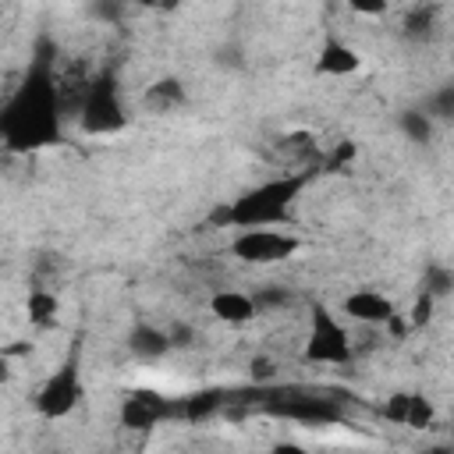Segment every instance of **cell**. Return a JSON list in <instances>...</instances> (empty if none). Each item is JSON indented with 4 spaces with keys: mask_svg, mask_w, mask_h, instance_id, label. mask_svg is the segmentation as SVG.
<instances>
[{
    "mask_svg": "<svg viewBox=\"0 0 454 454\" xmlns=\"http://www.w3.org/2000/svg\"><path fill=\"white\" fill-rule=\"evenodd\" d=\"M117 419L124 429H135V433H149L170 419H181V397H167L153 387H138L131 394H124L121 408H117Z\"/></svg>",
    "mask_w": 454,
    "mask_h": 454,
    "instance_id": "cell-8",
    "label": "cell"
},
{
    "mask_svg": "<svg viewBox=\"0 0 454 454\" xmlns=\"http://www.w3.org/2000/svg\"><path fill=\"white\" fill-rule=\"evenodd\" d=\"M358 14H387V4H380V0H372V4H351Z\"/></svg>",
    "mask_w": 454,
    "mask_h": 454,
    "instance_id": "cell-25",
    "label": "cell"
},
{
    "mask_svg": "<svg viewBox=\"0 0 454 454\" xmlns=\"http://www.w3.org/2000/svg\"><path fill=\"white\" fill-rule=\"evenodd\" d=\"M227 401L223 390H199V394H184L181 397V419L195 422V419H209L213 411H220Z\"/></svg>",
    "mask_w": 454,
    "mask_h": 454,
    "instance_id": "cell-16",
    "label": "cell"
},
{
    "mask_svg": "<svg viewBox=\"0 0 454 454\" xmlns=\"http://www.w3.org/2000/svg\"><path fill=\"white\" fill-rule=\"evenodd\" d=\"M184 103H188V92L181 78H160L142 92V106L153 114H170V110H181Z\"/></svg>",
    "mask_w": 454,
    "mask_h": 454,
    "instance_id": "cell-14",
    "label": "cell"
},
{
    "mask_svg": "<svg viewBox=\"0 0 454 454\" xmlns=\"http://www.w3.org/2000/svg\"><path fill=\"white\" fill-rule=\"evenodd\" d=\"M298 248H301V238L291 234V231H277V227L238 231V234L231 238V255H234L238 262H252V266L287 262Z\"/></svg>",
    "mask_w": 454,
    "mask_h": 454,
    "instance_id": "cell-7",
    "label": "cell"
},
{
    "mask_svg": "<svg viewBox=\"0 0 454 454\" xmlns=\"http://www.w3.org/2000/svg\"><path fill=\"white\" fill-rule=\"evenodd\" d=\"M436 18H440V7L419 4V7L404 11V18H401V35H404L408 43H426V39L436 35Z\"/></svg>",
    "mask_w": 454,
    "mask_h": 454,
    "instance_id": "cell-15",
    "label": "cell"
},
{
    "mask_svg": "<svg viewBox=\"0 0 454 454\" xmlns=\"http://www.w3.org/2000/svg\"><path fill=\"white\" fill-rule=\"evenodd\" d=\"M340 312H344L348 319L362 323V326H387V323L397 316L394 301H390L383 291H376V287H358V291L344 294Z\"/></svg>",
    "mask_w": 454,
    "mask_h": 454,
    "instance_id": "cell-9",
    "label": "cell"
},
{
    "mask_svg": "<svg viewBox=\"0 0 454 454\" xmlns=\"http://www.w3.org/2000/svg\"><path fill=\"white\" fill-rule=\"evenodd\" d=\"M415 454H454V447H450V443H433V447H422V450H415Z\"/></svg>",
    "mask_w": 454,
    "mask_h": 454,
    "instance_id": "cell-26",
    "label": "cell"
},
{
    "mask_svg": "<svg viewBox=\"0 0 454 454\" xmlns=\"http://www.w3.org/2000/svg\"><path fill=\"white\" fill-rule=\"evenodd\" d=\"M78 128L85 135H117L128 128V110H124L114 71H106V67L96 71V78L82 99V110H78Z\"/></svg>",
    "mask_w": 454,
    "mask_h": 454,
    "instance_id": "cell-4",
    "label": "cell"
},
{
    "mask_svg": "<svg viewBox=\"0 0 454 454\" xmlns=\"http://www.w3.org/2000/svg\"><path fill=\"white\" fill-rule=\"evenodd\" d=\"M422 114H426L433 124H436V121H454V78H450V82H440V85L426 96Z\"/></svg>",
    "mask_w": 454,
    "mask_h": 454,
    "instance_id": "cell-18",
    "label": "cell"
},
{
    "mask_svg": "<svg viewBox=\"0 0 454 454\" xmlns=\"http://www.w3.org/2000/svg\"><path fill=\"white\" fill-rule=\"evenodd\" d=\"M450 60H454V57H450Z\"/></svg>",
    "mask_w": 454,
    "mask_h": 454,
    "instance_id": "cell-27",
    "label": "cell"
},
{
    "mask_svg": "<svg viewBox=\"0 0 454 454\" xmlns=\"http://www.w3.org/2000/svg\"><path fill=\"white\" fill-rule=\"evenodd\" d=\"M128 348H131V355L142 358V362H160L167 351H174V340H170L167 330H160V326H153V323H142V326L131 330Z\"/></svg>",
    "mask_w": 454,
    "mask_h": 454,
    "instance_id": "cell-13",
    "label": "cell"
},
{
    "mask_svg": "<svg viewBox=\"0 0 454 454\" xmlns=\"http://www.w3.org/2000/svg\"><path fill=\"white\" fill-rule=\"evenodd\" d=\"M270 454H309V450L301 443H294V440H284V443H273Z\"/></svg>",
    "mask_w": 454,
    "mask_h": 454,
    "instance_id": "cell-24",
    "label": "cell"
},
{
    "mask_svg": "<svg viewBox=\"0 0 454 454\" xmlns=\"http://www.w3.org/2000/svg\"><path fill=\"white\" fill-rule=\"evenodd\" d=\"M301 358L312 365H348L355 358L348 326L323 301H312L309 309V333H305Z\"/></svg>",
    "mask_w": 454,
    "mask_h": 454,
    "instance_id": "cell-5",
    "label": "cell"
},
{
    "mask_svg": "<svg viewBox=\"0 0 454 454\" xmlns=\"http://www.w3.org/2000/svg\"><path fill=\"white\" fill-rule=\"evenodd\" d=\"M262 411H270L273 419H287L298 426H333L344 419V408L337 397L330 394H316V390H270L259 401Z\"/></svg>",
    "mask_w": 454,
    "mask_h": 454,
    "instance_id": "cell-3",
    "label": "cell"
},
{
    "mask_svg": "<svg viewBox=\"0 0 454 454\" xmlns=\"http://www.w3.org/2000/svg\"><path fill=\"white\" fill-rule=\"evenodd\" d=\"M25 309H28V323H35V326H53L60 301H57V294H50L46 287H35V291H28Z\"/></svg>",
    "mask_w": 454,
    "mask_h": 454,
    "instance_id": "cell-17",
    "label": "cell"
},
{
    "mask_svg": "<svg viewBox=\"0 0 454 454\" xmlns=\"http://www.w3.org/2000/svg\"><path fill=\"white\" fill-rule=\"evenodd\" d=\"M380 415L390 422V426H408V429H426L433 426L436 419V408L426 394H411V390H401V394H390L380 408Z\"/></svg>",
    "mask_w": 454,
    "mask_h": 454,
    "instance_id": "cell-10",
    "label": "cell"
},
{
    "mask_svg": "<svg viewBox=\"0 0 454 454\" xmlns=\"http://www.w3.org/2000/svg\"><path fill=\"white\" fill-rule=\"evenodd\" d=\"M64 103L57 85V53L50 43H39L21 82L0 106V138L11 153H35L60 142Z\"/></svg>",
    "mask_w": 454,
    "mask_h": 454,
    "instance_id": "cell-1",
    "label": "cell"
},
{
    "mask_svg": "<svg viewBox=\"0 0 454 454\" xmlns=\"http://www.w3.org/2000/svg\"><path fill=\"white\" fill-rule=\"evenodd\" d=\"M287 301H291V294L280 291V287H259V291H255V305H259V312L280 309V305H287Z\"/></svg>",
    "mask_w": 454,
    "mask_h": 454,
    "instance_id": "cell-21",
    "label": "cell"
},
{
    "mask_svg": "<svg viewBox=\"0 0 454 454\" xmlns=\"http://www.w3.org/2000/svg\"><path fill=\"white\" fill-rule=\"evenodd\" d=\"M167 333H170V340H174V348H184V344L192 340V330H188L184 323H174V326H170Z\"/></svg>",
    "mask_w": 454,
    "mask_h": 454,
    "instance_id": "cell-23",
    "label": "cell"
},
{
    "mask_svg": "<svg viewBox=\"0 0 454 454\" xmlns=\"http://www.w3.org/2000/svg\"><path fill=\"white\" fill-rule=\"evenodd\" d=\"M397 128H401V135H404L408 142H419V145H422V142L433 138V128H436V124L422 114V106H411V110H401V114H397Z\"/></svg>",
    "mask_w": 454,
    "mask_h": 454,
    "instance_id": "cell-20",
    "label": "cell"
},
{
    "mask_svg": "<svg viewBox=\"0 0 454 454\" xmlns=\"http://www.w3.org/2000/svg\"><path fill=\"white\" fill-rule=\"evenodd\" d=\"M358 67H362V53L351 43H344L337 35H326V43L316 53V74H323V78H351Z\"/></svg>",
    "mask_w": 454,
    "mask_h": 454,
    "instance_id": "cell-11",
    "label": "cell"
},
{
    "mask_svg": "<svg viewBox=\"0 0 454 454\" xmlns=\"http://www.w3.org/2000/svg\"><path fill=\"white\" fill-rule=\"evenodd\" d=\"M309 181H312V170H284V174H277V177L241 192L231 206H220L216 223L238 227V231H259V227L287 223L291 209L301 199Z\"/></svg>",
    "mask_w": 454,
    "mask_h": 454,
    "instance_id": "cell-2",
    "label": "cell"
},
{
    "mask_svg": "<svg viewBox=\"0 0 454 454\" xmlns=\"http://www.w3.org/2000/svg\"><path fill=\"white\" fill-rule=\"evenodd\" d=\"M209 312L227 326H245V323H252L259 316V305H255V294L231 287V291H216L209 298Z\"/></svg>",
    "mask_w": 454,
    "mask_h": 454,
    "instance_id": "cell-12",
    "label": "cell"
},
{
    "mask_svg": "<svg viewBox=\"0 0 454 454\" xmlns=\"http://www.w3.org/2000/svg\"><path fill=\"white\" fill-rule=\"evenodd\" d=\"M433 305H436V301L419 291V298H415V305H411V316H408V326H426L429 316H433Z\"/></svg>",
    "mask_w": 454,
    "mask_h": 454,
    "instance_id": "cell-22",
    "label": "cell"
},
{
    "mask_svg": "<svg viewBox=\"0 0 454 454\" xmlns=\"http://www.w3.org/2000/svg\"><path fill=\"white\" fill-rule=\"evenodd\" d=\"M82 401V355L78 348H71V355L46 376V383L35 394V411L50 422L67 419Z\"/></svg>",
    "mask_w": 454,
    "mask_h": 454,
    "instance_id": "cell-6",
    "label": "cell"
},
{
    "mask_svg": "<svg viewBox=\"0 0 454 454\" xmlns=\"http://www.w3.org/2000/svg\"><path fill=\"white\" fill-rule=\"evenodd\" d=\"M422 294H429L433 301L454 294V270L443 266V262H429V266L422 270Z\"/></svg>",
    "mask_w": 454,
    "mask_h": 454,
    "instance_id": "cell-19",
    "label": "cell"
}]
</instances>
